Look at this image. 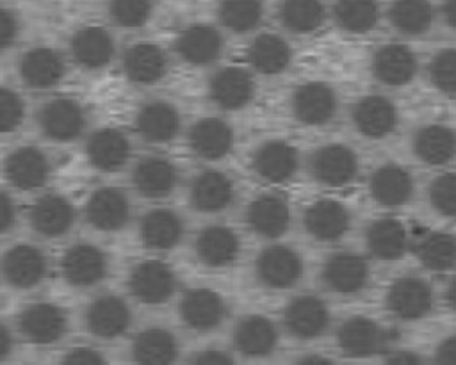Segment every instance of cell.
Listing matches in <instances>:
<instances>
[{
    "label": "cell",
    "instance_id": "cell-38",
    "mask_svg": "<svg viewBox=\"0 0 456 365\" xmlns=\"http://www.w3.org/2000/svg\"><path fill=\"white\" fill-rule=\"evenodd\" d=\"M183 235V221L167 208L148 212L141 221V239L151 249H171Z\"/></svg>",
    "mask_w": 456,
    "mask_h": 365
},
{
    "label": "cell",
    "instance_id": "cell-37",
    "mask_svg": "<svg viewBox=\"0 0 456 365\" xmlns=\"http://www.w3.org/2000/svg\"><path fill=\"white\" fill-rule=\"evenodd\" d=\"M75 219L71 203L55 194L43 196L30 212L32 228L45 237H57L66 233Z\"/></svg>",
    "mask_w": 456,
    "mask_h": 365
},
{
    "label": "cell",
    "instance_id": "cell-55",
    "mask_svg": "<svg viewBox=\"0 0 456 365\" xmlns=\"http://www.w3.org/2000/svg\"><path fill=\"white\" fill-rule=\"evenodd\" d=\"M387 361L394 365H419L422 363V356L415 354L413 351H395L388 356Z\"/></svg>",
    "mask_w": 456,
    "mask_h": 365
},
{
    "label": "cell",
    "instance_id": "cell-4",
    "mask_svg": "<svg viewBox=\"0 0 456 365\" xmlns=\"http://www.w3.org/2000/svg\"><path fill=\"white\" fill-rule=\"evenodd\" d=\"M305 231L319 242H335L351 228V212L337 199H317L303 214Z\"/></svg>",
    "mask_w": 456,
    "mask_h": 365
},
{
    "label": "cell",
    "instance_id": "cell-1",
    "mask_svg": "<svg viewBox=\"0 0 456 365\" xmlns=\"http://www.w3.org/2000/svg\"><path fill=\"white\" fill-rule=\"evenodd\" d=\"M255 276L267 288H289L303 276V258L294 247L267 246L255 260Z\"/></svg>",
    "mask_w": 456,
    "mask_h": 365
},
{
    "label": "cell",
    "instance_id": "cell-52",
    "mask_svg": "<svg viewBox=\"0 0 456 365\" xmlns=\"http://www.w3.org/2000/svg\"><path fill=\"white\" fill-rule=\"evenodd\" d=\"M435 361L445 365H456V335L442 340L435 353Z\"/></svg>",
    "mask_w": 456,
    "mask_h": 365
},
{
    "label": "cell",
    "instance_id": "cell-33",
    "mask_svg": "<svg viewBox=\"0 0 456 365\" xmlns=\"http://www.w3.org/2000/svg\"><path fill=\"white\" fill-rule=\"evenodd\" d=\"M20 75L27 85L34 89H46L62 78L64 61L61 53L52 48H32L21 57Z\"/></svg>",
    "mask_w": 456,
    "mask_h": 365
},
{
    "label": "cell",
    "instance_id": "cell-35",
    "mask_svg": "<svg viewBox=\"0 0 456 365\" xmlns=\"http://www.w3.org/2000/svg\"><path fill=\"white\" fill-rule=\"evenodd\" d=\"M413 151L426 164H447L456 157V132L445 125L422 126L413 137Z\"/></svg>",
    "mask_w": 456,
    "mask_h": 365
},
{
    "label": "cell",
    "instance_id": "cell-31",
    "mask_svg": "<svg viewBox=\"0 0 456 365\" xmlns=\"http://www.w3.org/2000/svg\"><path fill=\"white\" fill-rule=\"evenodd\" d=\"M86 155L96 169L114 171L130 157V141L116 128H102L89 137Z\"/></svg>",
    "mask_w": 456,
    "mask_h": 365
},
{
    "label": "cell",
    "instance_id": "cell-26",
    "mask_svg": "<svg viewBox=\"0 0 456 365\" xmlns=\"http://www.w3.org/2000/svg\"><path fill=\"white\" fill-rule=\"evenodd\" d=\"M132 315L128 304L116 296H102L94 299L86 312L87 329L102 338L121 335L130 326Z\"/></svg>",
    "mask_w": 456,
    "mask_h": 365
},
{
    "label": "cell",
    "instance_id": "cell-28",
    "mask_svg": "<svg viewBox=\"0 0 456 365\" xmlns=\"http://www.w3.org/2000/svg\"><path fill=\"white\" fill-rule=\"evenodd\" d=\"M369 189L379 205L401 207L408 203L413 194V178L397 164H383L372 173Z\"/></svg>",
    "mask_w": 456,
    "mask_h": 365
},
{
    "label": "cell",
    "instance_id": "cell-34",
    "mask_svg": "<svg viewBox=\"0 0 456 365\" xmlns=\"http://www.w3.org/2000/svg\"><path fill=\"white\" fill-rule=\"evenodd\" d=\"M365 244L372 256L379 260H397L408 247V233L401 221L383 217L367 226Z\"/></svg>",
    "mask_w": 456,
    "mask_h": 365
},
{
    "label": "cell",
    "instance_id": "cell-3",
    "mask_svg": "<svg viewBox=\"0 0 456 365\" xmlns=\"http://www.w3.org/2000/svg\"><path fill=\"white\" fill-rule=\"evenodd\" d=\"M388 310L403 320L426 317L433 308V290L420 276H403L387 292Z\"/></svg>",
    "mask_w": 456,
    "mask_h": 365
},
{
    "label": "cell",
    "instance_id": "cell-15",
    "mask_svg": "<svg viewBox=\"0 0 456 365\" xmlns=\"http://www.w3.org/2000/svg\"><path fill=\"white\" fill-rule=\"evenodd\" d=\"M253 93L255 82L242 68H223L210 78L208 84L210 100L224 110L246 107L251 101Z\"/></svg>",
    "mask_w": 456,
    "mask_h": 365
},
{
    "label": "cell",
    "instance_id": "cell-58",
    "mask_svg": "<svg viewBox=\"0 0 456 365\" xmlns=\"http://www.w3.org/2000/svg\"><path fill=\"white\" fill-rule=\"evenodd\" d=\"M299 363H305V365H326V363H331L326 356L322 354H305L297 360Z\"/></svg>",
    "mask_w": 456,
    "mask_h": 365
},
{
    "label": "cell",
    "instance_id": "cell-29",
    "mask_svg": "<svg viewBox=\"0 0 456 365\" xmlns=\"http://www.w3.org/2000/svg\"><path fill=\"white\" fill-rule=\"evenodd\" d=\"M123 69L135 84H153L166 75L167 57L153 43H135L123 55Z\"/></svg>",
    "mask_w": 456,
    "mask_h": 365
},
{
    "label": "cell",
    "instance_id": "cell-18",
    "mask_svg": "<svg viewBox=\"0 0 456 365\" xmlns=\"http://www.w3.org/2000/svg\"><path fill=\"white\" fill-rule=\"evenodd\" d=\"M353 123L356 130L370 139H379L394 132L397 125L395 105L379 94H370L362 100L353 109Z\"/></svg>",
    "mask_w": 456,
    "mask_h": 365
},
{
    "label": "cell",
    "instance_id": "cell-50",
    "mask_svg": "<svg viewBox=\"0 0 456 365\" xmlns=\"http://www.w3.org/2000/svg\"><path fill=\"white\" fill-rule=\"evenodd\" d=\"M18 28L20 27L16 16L11 11L0 7V50L12 45L18 36Z\"/></svg>",
    "mask_w": 456,
    "mask_h": 365
},
{
    "label": "cell",
    "instance_id": "cell-54",
    "mask_svg": "<svg viewBox=\"0 0 456 365\" xmlns=\"http://www.w3.org/2000/svg\"><path fill=\"white\" fill-rule=\"evenodd\" d=\"M194 363H207V365H224V363H232V358L224 353V351H219V349H207V351H201L198 353L194 358H192Z\"/></svg>",
    "mask_w": 456,
    "mask_h": 365
},
{
    "label": "cell",
    "instance_id": "cell-14",
    "mask_svg": "<svg viewBox=\"0 0 456 365\" xmlns=\"http://www.w3.org/2000/svg\"><path fill=\"white\" fill-rule=\"evenodd\" d=\"M68 328L62 308L52 303H34L20 315L21 333L36 344H52L59 340Z\"/></svg>",
    "mask_w": 456,
    "mask_h": 365
},
{
    "label": "cell",
    "instance_id": "cell-19",
    "mask_svg": "<svg viewBox=\"0 0 456 365\" xmlns=\"http://www.w3.org/2000/svg\"><path fill=\"white\" fill-rule=\"evenodd\" d=\"M194 251L201 264L208 267H226L237 260L240 242L232 228L214 224L198 233Z\"/></svg>",
    "mask_w": 456,
    "mask_h": 365
},
{
    "label": "cell",
    "instance_id": "cell-12",
    "mask_svg": "<svg viewBox=\"0 0 456 365\" xmlns=\"http://www.w3.org/2000/svg\"><path fill=\"white\" fill-rule=\"evenodd\" d=\"M39 126L53 141H71L82 134L86 114L75 100H52L39 110Z\"/></svg>",
    "mask_w": 456,
    "mask_h": 365
},
{
    "label": "cell",
    "instance_id": "cell-13",
    "mask_svg": "<svg viewBox=\"0 0 456 365\" xmlns=\"http://www.w3.org/2000/svg\"><path fill=\"white\" fill-rule=\"evenodd\" d=\"M226 315L223 297L210 288H192L180 301L182 320L196 331H212Z\"/></svg>",
    "mask_w": 456,
    "mask_h": 365
},
{
    "label": "cell",
    "instance_id": "cell-16",
    "mask_svg": "<svg viewBox=\"0 0 456 365\" xmlns=\"http://www.w3.org/2000/svg\"><path fill=\"white\" fill-rule=\"evenodd\" d=\"M337 342L349 356H370L387 344V335L376 320L356 315L340 324Z\"/></svg>",
    "mask_w": 456,
    "mask_h": 365
},
{
    "label": "cell",
    "instance_id": "cell-47",
    "mask_svg": "<svg viewBox=\"0 0 456 365\" xmlns=\"http://www.w3.org/2000/svg\"><path fill=\"white\" fill-rule=\"evenodd\" d=\"M428 198L435 212L445 217H456V173L436 176L429 183Z\"/></svg>",
    "mask_w": 456,
    "mask_h": 365
},
{
    "label": "cell",
    "instance_id": "cell-36",
    "mask_svg": "<svg viewBox=\"0 0 456 365\" xmlns=\"http://www.w3.org/2000/svg\"><path fill=\"white\" fill-rule=\"evenodd\" d=\"M71 53L80 66L96 69L110 62L114 39L102 27H84L71 39Z\"/></svg>",
    "mask_w": 456,
    "mask_h": 365
},
{
    "label": "cell",
    "instance_id": "cell-23",
    "mask_svg": "<svg viewBox=\"0 0 456 365\" xmlns=\"http://www.w3.org/2000/svg\"><path fill=\"white\" fill-rule=\"evenodd\" d=\"M372 71L381 84L399 87L415 77L417 57L408 46L390 43L374 53Z\"/></svg>",
    "mask_w": 456,
    "mask_h": 365
},
{
    "label": "cell",
    "instance_id": "cell-53",
    "mask_svg": "<svg viewBox=\"0 0 456 365\" xmlns=\"http://www.w3.org/2000/svg\"><path fill=\"white\" fill-rule=\"evenodd\" d=\"M16 210L11 198L0 191V233L7 231L14 224Z\"/></svg>",
    "mask_w": 456,
    "mask_h": 365
},
{
    "label": "cell",
    "instance_id": "cell-20",
    "mask_svg": "<svg viewBox=\"0 0 456 365\" xmlns=\"http://www.w3.org/2000/svg\"><path fill=\"white\" fill-rule=\"evenodd\" d=\"M86 215L94 228L102 231H114L123 228L130 219V203L121 191L103 187L91 194Z\"/></svg>",
    "mask_w": 456,
    "mask_h": 365
},
{
    "label": "cell",
    "instance_id": "cell-11",
    "mask_svg": "<svg viewBox=\"0 0 456 365\" xmlns=\"http://www.w3.org/2000/svg\"><path fill=\"white\" fill-rule=\"evenodd\" d=\"M255 173L269 183H283L290 180L299 166L297 150L285 141H267L253 155Z\"/></svg>",
    "mask_w": 456,
    "mask_h": 365
},
{
    "label": "cell",
    "instance_id": "cell-39",
    "mask_svg": "<svg viewBox=\"0 0 456 365\" xmlns=\"http://www.w3.org/2000/svg\"><path fill=\"white\" fill-rule=\"evenodd\" d=\"M132 354L144 365H166L178 356V344L173 333L164 328H150L134 340Z\"/></svg>",
    "mask_w": 456,
    "mask_h": 365
},
{
    "label": "cell",
    "instance_id": "cell-57",
    "mask_svg": "<svg viewBox=\"0 0 456 365\" xmlns=\"http://www.w3.org/2000/svg\"><path fill=\"white\" fill-rule=\"evenodd\" d=\"M12 347V338H11V331L0 322V360H4Z\"/></svg>",
    "mask_w": 456,
    "mask_h": 365
},
{
    "label": "cell",
    "instance_id": "cell-56",
    "mask_svg": "<svg viewBox=\"0 0 456 365\" xmlns=\"http://www.w3.org/2000/svg\"><path fill=\"white\" fill-rule=\"evenodd\" d=\"M442 16H444V21L456 30V0H444V5H442Z\"/></svg>",
    "mask_w": 456,
    "mask_h": 365
},
{
    "label": "cell",
    "instance_id": "cell-25",
    "mask_svg": "<svg viewBox=\"0 0 456 365\" xmlns=\"http://www.w3.org/2000/svg\"><path fill=\"white\" fill-rule=\"evenodd\" d=\"M107 272L105 255L91 244H77L62 258V274L75 287L98 283Z\"/></svg>",
    "mask_w": 456,
    "mask_h": 365
},
{
    "label": "cell",
    "instance_id": "cell-43",
    "mask_svg": "<svg viewBox=\"0 0 456 365\" xmlns=\"http://www.w3.org/2000/svg\"><path fill=\"white\" fill-rule=\"evenodd\" d=\"M419 260L431 271H449L456 265V237L433 231L417 242Z\"/></svg>",
    "mask_w": 456,
    "mask_h": 365
},
{
    "label": "cell",
    "instance_id": "cell-5",
    "mask_svg": "<svg viewBox=\"0 0 456 365\" xmlns=\"http://www.w3.org/2000/svg\"><path fill=\"white\" fill-rule=\"evenodd\" d=\"M338 100L335 91L322 82H308L299 85L290 100L292 114L305 125H324L337 114Z\"/></svg>",
    "mask_w": 456,
    "mask_h": 365
},
{
    "label": "cell",
    "instance_id": "cell-27",
    "mask_svg": "<svg viewBox=\"0 0 456 365\" xmlns=\"http://www.w3.org/2000/svg\"><path fill=\"white\" fill-rule=\"evenodd\" d=\"M176 50L185 62L205 66L221 55L223 37L219 30L210 25H191L178 36Z\"/></svg>",
    "mask_w": 456,
    "mask_h": 365
},
{
    "label": "cell",
    "instance_id": "cell-44",
    "mask_svg": "<svg viewBox=\"0 0 456 365\" xmlns=\"http://www.w3.org/2000/svg\"><path fill=\"white\" fill-rule=\"evenodd\" d=\"M335 20L351 34H365L379 20L378 0H337Z\"/></svg>",
    "mask_w": 456,
    "mask_h": 365
},
{
    "label": "cell",
    "instance_id": "cell-6",
    "mask_svg": "<svg viewBox=\"0 0 456 365\" xmlns=\"http://www.w3.org/2000/svg\"><path fill=\"white\" fill-rule=\"evenodd\" d=\"M128 285L134 297L139 301L146 304H160L173 296L176 278L169 265L157 260H148L132 269Z\"/></svg>",
    "mask_w": 456,
    "mask_h": 365
},
{
    "label": "cell",
    "instance_id": "cell-59",
    "mask_svg": "<svg viewBox=\"0 0 456 365\" xmlns=\"http://www.w3.org/2000/svg\"><path fill=\"white\" fill-rule=\"evenodd\" d=\"M445 301H447V304L456 312V278H452V281L447 285Z\"/></svg>",
    "mask_w": 456,
    "mask_h": 365
},
{
    "label": "cell",
    "instance_id": "cell-40",
    "mask_svg": "<svg viewBox=\"0 0 456 365\" xmlns=\"http://www.w3.org/2000/svg\"><path fill=\"white\" fill-rule=\"evenodd\" d=\"M249 64L264 75H278L290 62V48L287 41L276 34H260L248 50Z\"/></svg>",
    "mask_w": 456,
    "mask_h": 365
},
{
    "label": "cell",
    "instance_id": "cell-41",
    "mask_svg": "<svg viewBox=\"0 0 456 365\" xmlns=\"http://www.w3.org/2000/svg\"><path fill=\"white\" fill-rule=\"evenodd\" d=\"M388 16L401 34L419 36L429 30L435 12L429 0H394Z\"/></svg>",
    "mask_w": 456,
    "mask_h": 365
},
{
    "label": "cell",
    "instance_id": "cell-46",
    "mask_svg": "<svg viewBox=\"0 0 456 365\" xmlns=\"http://www.w3.org/2000/svg\"><path fill=\"white\" fill-rule=\"evenodd\" d=\"M428 75L431 84L444 94H456V48H447L433 55Z\"/></svg>",
    "mask_w": 456,
    "mask_h": 365
},
{
    "label": "cell",
    "instance_id": "cell-10",
    "mask_svg": "<svg viewBox=\"0 0 456 365\" xmlns=\"http://www.w3.org/2000/svg\"><path fill=\"white\" fill-rule=\"evenodd\" d=\"M246 223L258 237L278 239L290 224L289 205L278 194H260L249 203L246 210Z\"/></svg>",
    "mask_w": 456,
    "mask_h": 365
},
{
    "label": "cell",
    "instance_id": "cell-17",
    "mask_svg": "<svg viewBox=\"0 0 456 365\" xmlns=\"http://www.w3.org/2000/svg\"><path fill=\"white\" fill-rule=\"evenodd\" d=\"M2 272L12 287L30 288L45 278L46 258L37 247L28 244H20L11 247L4 255Z\"/></svg>",
    "mask_w": 456,
    "mask_h": 365
},
{
    "label": "cell",
    "instance_id": "cell-21",
    "mask_svg": "<svg viewBox=\"0 0 456 365\" xmlns=\"http://www.w3.org/2000/svg\"><path fill=\"white\" fill-rule=\"evenodd\" d=\"M189 144L205 160L223 158L233 146V128L221 118H203L192 125Z\"/></svg>",
    "mask_w": 456,
    "mask_h": 365
},
{
    "label": "cell",
    "instance_id": "cell-32",
    "mask_svg": "<svg viewBox=\"0 0 456 365\" xmlns=\"http://www.w3.org/2000/svg\"><path fill=\"white\" fill-rule=\"evenodd\" d=\"M135 125L146 141L167 142L175 139L180 130V114L171 103L155 100L141 107Z\"/></svg>",
    "mask_w": 456,
    "mask_h": 365
},
{
    "label": "cell",
    "instance_id": "cell-51",
    "mask_svg": "<svg viewBox=\"0 0 456 365\" xmlns=\"http://www.w3.org/2000/svg\"><path fill=\"white\" fill-rule=\"evenodd\" d=\"M64 363H73V365H100L103 363V356L93 349L87 347H77L69 351L64 356Z\"/></svg>",
    "mask_w": 456,
    "mask_h": 365
},
{
    "label": "cell",
    "instance_id": "cell-24",
    "mask_svg": "<svg viewBox=\"0 0 456 365\" xmlns=\"http://www.w3.org/2000/svg\"><path fill=\"white\" fill-rule=\"evenodd\" d=\"M233 198V182L216 169L200 173L191 185V203L200 212H221L232 205Z\"/></svg>",
    "mask_w": 456,
    "mask_h": 365
},
{
    "label": "cell",
    "instance_id": "cell-45",
    "mask_svg": "<svg viewBox=\"0 0 456 365\" xmlns=\"http://www.w3.org/2000/svg\"><path fill=\"white\" fill-rule=\"evenodd\" d=\"M264 16L262 0H221V23L232 32L244 34L253 30Z\"/></svg>",
    "mask_w": 456,
    "mask_h": 365
},
{
    "label": "cell",
    "instance_id": "cell-9",
    "mask_svg": "<svg viewBox=\"0 0 456 365\" xmlns=\"http://www.w3.org/2000/svg\"><path fill=\"white\" fill-rule=\"evenodd\" d=\"M4 173L20 191H34L48 180L50 162L39 148L21 146L5 157Z\"/></svg>",
    "mask_w": 456,
    "mask_h": 365
},
{
    "label": "cell",
    "instance_id": "cell-2",
    "mask_svg": "<svg viewBox=\"0 0 456 365\" xmlns=\"http://www.w3.org/2000/svg\"><path fill=\"white\" fill-rule=\"evenodd\" d=\"M312 176L328 187H342L358 173L356 153L344 144L331 142L317 148L310 157Z\"/></svg>",
    "mask_w": 456,
    "mask_h": 365
},
{
    "label": "cell",
    "instance_id": "cell-8",
    "mask_svg": "<svg viewBox=\"0 0 456 365\" xmlns=\"http://www.w3.org/2000/svg\"><path fill=\"white\" fill-rule=\"evenodd\" d=\"M283 322L290 335L297 338H315L330 326V310L315 296L294 297L283 312Z\"/></svg>",
    "mask_w": 456,
    "mask_h": 365
},
{
    "label": "cell",
    "instance_id": "cell-7",
    "mask_svg": "<svg viewBox=\"0 0 456 365\" xmlns=\"http://www.w3.org/2000/svg\"><path fill=\"white\" fill-rule=\"evenodd\" d=\"M321 281L335 294H356L369 281V265L360 255L335 253L322 264Z\"/></svg>",
    "mask_w": 456,
    "mask_h": 365
},
{
    "label": "cell",
    "instance_id": "cell-42",
    "mask_svg": "<svg viewBox=\"0 0 456 365\" xmlns=\"http://www.w3.org/2000/svg\"><path fill=\"white\" fill-rule=\"evenodd\" d=\"M324 5L321 0H281L280 20L294 34L315 32L324 23Z\"/></svg>",
    "mask_w": 456,
    "mask_h": 365
},
{
    "label": "cell",
    "instance_id": "cell-49",
    "mask_svg": "<svg viewBox=\"0 0 456 365\" xmlns=\"http://www.w3.org/2000/svg\"><path fill=\"white\" fill-rule=\"evenodd\" d=\"M23 101L18 93L0 87V134L12 132L23 119Z\"/></svg>",
    "mask_w": 456,
    "mask_h": 365
},
{
    "label": "cell",
    "instance_id": "cell-48",
    "mask_svg": "<svg viewBox=\"0 0 456 365\" xmlns=\"http://www.w3.org/2000/svg\"><path fill=\"white\" fill-rule=\"evenodd\" d=\"M153 11L151 0H110V16L121 27L144 25Z\"/></svg>",
    "mask_w": 456,
    "mask_h": 365
},
{
    "label": "cell",
    "instance_id": "cell-30",
    "mask_svg": "<svg viewBox=\"0 0 456 365\" xmlns=\"http://www.w3.org/2000/svg\"><path fill=\"white\" fill-rule=\"evenodd\" d=\"M135 189L146 198H164L171 194L178 183V169L162 157L142 158L132 174Z\"/></svg>",
    "mask_w": 456,
    "mask_h": 365
},
{
    "label": "cell",
    "instance_id": "cell-22",
    "mask_svg": "<svg viewBox=\"0 0 456 365\" xmlns=\"http://www.w3.org/2000/svg\"><path fill=\"white\" fill-rule=\"evenodd\" d=\"M233 344L244 356H267L278 344V329L274 322L264 315H246L233 329Z\"/></svg>",
    "mask_w": 456,
    "mask_h": 365
}]
</instances>
